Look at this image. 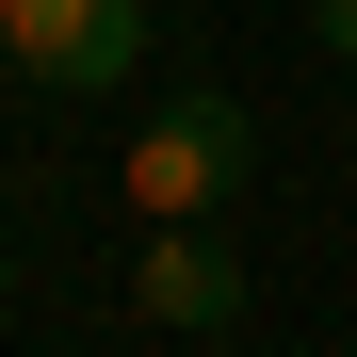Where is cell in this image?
Returning a JSON list of instances; mask_svg holds the SVG:
<instances>
[{
    "label": "cell",
    "instance_id": "6da1fadb",
    "mask_svg": "<svg viewBox=\"0 0 357 357\" xmlns=\"http://www.w3.org/2000/svg\"><path fill=\"white\" fill-rule=\"evenodd\" d=\"M114 178H130V211H146V227H178V211H227V195L260 178V114L227 98V82H178L146 130H130V162H114Z\"/></svg>",
    "mask_w": 357,
    "mask_h": 357
},
{
    "label": "cell",
    "instance_id": "7a4b0ae2",
    "mask_svg": "<svg viewBox=\"0 0 357 357\" xmlns=\"http://www.w3.org/2000/svg\"><path fill=\"white\" fill-rule=\"evenodd\" d=\"M146 17L162 0H0V66L49 98H114V82H146Z\"/></svg>",
    "mask_w": 357,
    "mask_h": 357
},
{
    "label": "cell",
    "instance_id": "3957f363",
    "mask_svg": "<svg viewBox=\"0 0 357 357\" xmlns=\"http://www.w3.org/2000/svg\"><path fill=\"white\" fill-rule=\"evenodd\" d=\"M260 292H244V244H211V211H178V227H146V260H130V325H162V341H227Z\"/></svg>",
    "mask_w": 357,
    "mask_h": 357
},
{
    "label": "cell",
    "instance_id": "277c9868",
    "mask_svg": "<svg viewBox=\"0 0 357 357\" xmlns=\"http://www.w3.org/2000/svg\"><path fill=\"white\" fill-rule=\"evenodd\" d=\"M309 49H325V66H357V0H309Z\"/></svg>",
    "mask_w": 357,
    "mask_h": 357
},
{
    "label": "cell",
    "instance_id": "5b68a950",
    "mask_svg": "<svg viewBox=\"0 0 357 357\" xmlns=\"http://www.w3.org/2000/svg\"><path fill=\"white\" fill-rule=\"evenodd\" d=\"M0 292H17V244H0Z\"/></svg>",
    "mask_w": 357,
    "mask_h": 357
}]
</instances>
